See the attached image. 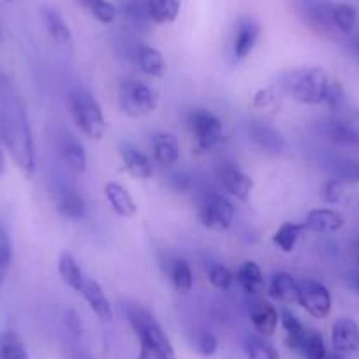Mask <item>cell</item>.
<instances>
[{"label": "cell", "instance_id": "5b68a950", "mask_svg": "<svg viewBox=\"0 0 359 359\" xmlns=\"http://www.w3.org/2000/svg\"><path fill=\"white\" fill-rule=\"evenodd\" d=\"M118 104L126 115L141 118L157 109L158 94L157 90L140 79H123L118 85Z\"/></svg>", "mask_w": 359, "mask_h": 359}, {"label": "cell", "instance_id": "3957f363", "mask_svg": "<svg viewBox=\"0 0 359 359\" xmlns=\"http://www.w3.org/2000/svg\"><path fill=\"white\" fill-rule=\"evenodd\" d=\"M123 313L140 340V359H176L171 340L150 310L137 303H126Z\"/></svg>", "mask_w": 359, "mask_h": 359}, {"label": "cell", "instance_id": "9a60e30c", "mask_svg": "<svg viewBox=\"0 0 359 359\" xmlns=\"http://www.w3.org/2000/svg\"><path fill=\"white\" fill-rule=\"evenodd\" d=\"M248 316H250L252 324H254L255 331L261 337H271L277 331L278 326V317L277 309L268 302H254L248 306Z\"/></svg>", "mask_w": 359, "mask_h": 359}, {"label": "cell", "instance_id": "681fc988", "mask_svg": "<svg viewBox=\"0 0 359 359\" xmlns=\"http://www.w3.org/2000/svg\"><path fill=\"white\" fill-rule=\"evenodd\" d=\"M0 41H2V27H0Z\"/></svg>", "mask_w": 359, "mask_h": 359}, {"label": "cell", "instance_id": "484cf974", "mask_svg": "<svg viewBox=\"0 0 359 359\" xmlns=\"http://www.w3.org/2000/svg\"><path fill=\"white\" fill-rule=\"evenodd\" d=\"M41 18H43L44 27H46L48 34L51 39L58 44H67L71 41V30H69L67 23L64 22L60 13L53 8H43L41 9Z\"/></svg>", "mask_w": 359, "mask_h": 359}, {"label": "cell", "instance_id": "6da1fadb", "mask_svg": "<svg viewBox=\"0 0 359 359\" xmlns=\"http://www.w3.org/2000/svg\"><path fill=\"white\" fill-rule=\"evenodd\" d=\"M0 141L27 176L36 171V143L25 104L6 72L0 71Z\"/></svg>", "mask_w": 359, "mask_h": 359}, {"label": "cell", "instance_id": "52a82bcc", "mask_svg": "<svg viewBox=\"0 0 359 359\" xmlns=\"http://www.w3.org/2000/svg\"><path fill=\"white\" fill-rule=\"evenodd\" d=\"M189 129L199 151H210L222 141L224 126L217 115L208 109H194L189 115Z\"/></svg>", "mask_w": 359, "mask_h": 359}, {"label": "cell", "instance_id": "f546056e", "mask_svg": "<svg viewBox=\"0 0 359 359\" xmlns=\"http://www.w3.org/2000/svg\"><path fill=\"white\" fill-rule=\"evenodd\" d=\"M169 278H171L172 287L178 292L185 294L192 289L194 285V275H192L191 264L185 259L178 257L171 262L169 266Z\"/></svg>", "mask_w": 359, "mask_h": 359}, {"label": "cell", "instance_id": "83f0119b", "mask_svg": "<svg viewBox=\"0 0 359 359\" xmlns=\"http://www.w3.org/2000/svg\"><path fill=\"white\" fill-rule=\"evenodd\" d=\"M280 323L285 331V345H287L291 351L298 352L299 345H302L303 338H305L306 334V327L303 326L302 320L287 309L280 312Z\"/></svg>", "mask_w": 359, "mask_h": 359}, {"label": "cell", "instance_id": "ba28073f", "mask_svg": "<svg viewBox=\"0 0 359 359\" xmlns=\"http://www.w3.org/2000/svg\"><path fill=\"white\" fill-rule=\"evenodd\" d=\"M234 206L227 198L220 194H208L199 203L198 215L199 220L205 227L215 231V233H224L233 226L234 220Z\"/></svg>", "mask_w": 359, "mask_h": 359}, {"label": "cell", "instance_id": "f907efd6", "mask_svg": "<svg viewBox=\"0 0 359 359\" xmlns=\"http://www.w3.org/2000/svg\"><path fill=\"white\" fill-rule=\"evenodd\" d=\"M358 53H359V41H358Z\"/></svg>", "mask_w": 359, "mask_h": 359}, {"label": "cell", "instance_id": "9c48e42d", "mask_svg": "<svg viewBox=\"0 0 359 359\" xmlns=\"http://www.w3.org/2000/svg\"><path fill=\"white\" fill-rule=\"evenodd\" d=\"M298 303L312 317L324 319L330 316L333 299L326 285L320 284L316 278H305L298 282Z\"/></svg>", "mask_w": 359, "mask_h": 359}, {"label": "cell", "instance_id": "bcb514c9", "mask_svg": "<svg viewBox=\"0 0 359 359\" xmlns=\"http://www.w3.org/2000/svg\"><path fill=\"white\" fill-rule=\"evenodd\" d=\"M6 171V157H4V151H2V148H0V176L4 175Z\"/></svg>", "mask_w": 359, "mask_h": 359}, {"label": "cell", "instance_id": "836d02e7", "mask_svg": "<svg viewBox=\"0 0 359 359\" xmlns=\"http://www.w3.org/2000/svg\"><path fill=\"white\" fill-rule=\"evenodd\" d=\"M245 351L248 359H280L275 345L269 344L266 337H248L245 341Z\"/></svg>", "mask_w": 359, "mask_h": 359}, {"label": "cell", "instance_id": "8d00e7d4", "mask_svg": "<svg viewBox=\"0 0 359 359\" xmlns=\"http://www.w3.org/2000/svg\"><path fill=\"white\" fill-rule=\"evenodd\" d=\"M334 178L341 184H359V161L358 158H338L333 165Z\"/></svg>", "mask_w": 359, "mask_h": 359}, {"label": "cell", "instance_id": "4316f807", "mask_svg": "<svg viewBox=\"0 0 359 359\" xmlns=\"http://www.w3.org/2000/svg\"><path fill=\"white\" fill-rule=\"evenodd\" d=\"M118 13H122L127 25L134 30H144L148 23H151L148 18L147 0H122V8Z\"/></svg>", "mask_w": 359, "mask_h": 359}, {"label": "cell", "instance_id": "ee69618b", "mask_svg": "<svg viewBox=\"0 0 359 359\" xmlns=\"http://www.w3.org/2000/svg\"><path fill=\"white\" fill-rule=\"evenodd\" d=\"M171 187L175 189L176 192H185L189 189V185H191V180H189L187 175H184V172H176V175L171 176Z\"/></svg>", "mask_w": 359, "mask_h": 359}, {"label": "cell", "instance_id": "8fae6325", "mask_svg": "<svg viewBox=\"0 0 359 359\" xmlns=\"http://www.w3.org/2000/svg\"><path fill=\"white\" fill-rule=\"evenodd\" d=\"M248 136L261 150L268 151V154L278 155L287 148L282 134L273 126H269L268 122H262V120H252L248 123Z\"/></svg>", "mask_w": 359, "mask_h": 359}, {"label": "cell", "instance_id": "d590c367", "mask_svg": "<svg viewBox=\"0 0 359 359\" xmlns=\"http://www.w3.org/2000/svg\"><path fill=\"white\" fill-rule=\"evenodd\" d=\"M13 264V243L6 227L0 224V289L4 287Z\"/></svg>", "mask_w": 359, "mask_h": 359}, {"label": "cell", "instance_id": "f1b7e54d", "mask_svg": "<svg viewBox=\"0 0 359 359\" xmlns=\"http://www.w3.org/2000/svg\"><path fill=\"white\" fill-rule=\"evenodd\" d=\"M305 226L303 224H296V222H284L273 234V243L275 247L280 248L282 252L285 254H291L292 250L296 248V243L302 238V234L305 233Z\"/></svg>", "mask_w": 359, "mask_h": 359}, {"label": "cell", "instance_id": "d4e9b609", "mask_svg": "<svg viewBox=\"0 0 359 359\" xmlns=\"http://www.w3.org/2000/svg\"><path fill=\"white\" fill-rule=\"evenodd\" d=\"M148 18L157 25H168L178 18L180 0H147Z\"/></svg>", "mask_w": 359, "mask_h": 359}, {"label": "cell", "instance_id": "b9f144b4", "mask_svg": "<svg viewBox=\"0 0 359 359\" xmlns=\"http://www.w3.org/2000/svg\"><path fill=\"white\" fill-rule=\"evenodd\" d=\"M219 348V338L212 333H203L198 338V351L203 355H213Z\"/></svg>", "mask_w": 359, "mask_h": 359}, {"label": "cell", "instance_id": "d6986e66", "mask_svg": "<svg viewBox=\"0 0 359 359\" xmlns=\"http://www.w3.org/2000/svg\"><path fill=\"white\" fill-rule=\"evenodd\" d=\"M234 278H236L240 287L245 291V294L248 296H257L266 289L264 275H262L261 266L255 261H245L243 264L238 268Z\"/></svg>", "mask_w": 359, "mask_h": 359}, {"label": "cell", "instance_id": "ab89813d", "mask_svg": "<svg viewBox=\"0 0 359 359\" xmlns=\"http://www.w3.org/2000/svg\"><path fill=\"white\" fill-rule=\"evenodd\" d=\"M277 95H278L277 86H266V88H261L255 92L252 106H254V108H261V109L268 108V106H271L275 101H277Z\"/></svg>", "mask_w": 359, "mask_h": 359}, {"label": "cell", "instance_id": "4fadbf2b", "mask_svg": "<svg viewBox=\"0 0 359 359\" xmlns=\"http://www.w3.org/2000/svg\"><path fill=\"white\" fill-rule=\"evenodd\" d=\"M345 219L340 212L331 208H317L312 212L306 213L305 217V226L306 231L316 234H331L337 233L344 227Z\"/></svg>", "mask_w": 359, "mask_h": 359}, {"label": "cell", "instance_id": "74e56055", "mask_svg": "<svg viewBox=\"0 0 359 359\" xmlns=\"http://www.w3.org/2000/svg\"><path fill=\"white\" fill-rule=\"evenodd\" d=\"M333 25L334 29L340 30L341 34H348L354 30L355 20H358V15H355V9L348 4H337L333 6Z\"/></svg>", "mask_w": 359, "mask_h": 359}, {"label": "cell", "instance_id": "816d5d0a", "mask_svg": "<svg viewBox=\"0 0 359 359\" xmlns=\"http://www.w3.org/2000/svg\"><path fill=\"white\" fill-rule=\"evenodd\" d=\"M8 2H13V0H8Z\"/></svg>", "mask_w": 359, "mask_h": 359}, {"label": "cell", "instance_id": "44dd1931", "mask_svg": "<svg viewBox=\"0 0 359 359\" xmlns=\"http://www.w3.org/2000/svg\"><path fill=\"white\" fill-rule=\"evenodd\" d=\"M120 155H122L123 168H126V171L129 172L133 178H151V175H154V164H151V161L143 154V151L136 150V148L133 147H122Z\"/></svg>", "mask_w": 359, "mask_h": 359}, {"label": "cell", "instance_id": "4dcf8cb0", "mask_svg": "<svg viewBox=\"0 0 359 359\" xmlns=\"http://www.w3.org/2000/svg\"><path fill=\"white\" fill-rule=\"evenodd\" d=\"M58 212L71 220H81L86 217V201L81 198V194L74 191H67L60 196L57 203Z\"/></svg>", "mask_w": 359, "mask_h": 359}, {"label": "cell", "instance_id": "cb8c5ba5", "mask_svg": "<svg viewBox=\"0 0 359 359\" xmlns=\"http://www.w3.org/2000/svg\"><path fill=\"white\" fill-rule=\"evenodd\" d=\"M58 273H60L62 282L79 294L83 282H85V275H83L78 261H76L71 252H62L60 257H58Z\"/></svg>", "mask_w": 359, "mask_h": 359}, {"label": "cell", "instance_id": "d6a6232c", "mask_svg": "<svg viewBox=\"0 0 359 359\" xmlns=\"http://www.w3.org/2000/svg\"><path fill=\"white\" fill-rule=\"evenodd\" d=\"M298 352L302 354L303 359H326L327 351L323 334L316 330H306V334L303 338L302 345H299Z\"/></svg>", "mask_w": 359, "mask_h": 359}, {"label": "cell", "instance_id": "e575fe53", "mask_svg": "<svg viewBox=\"0 0 359 359\" xmlns=\"http://www.w3.org/2000/svg\"><path fill=\"white\" fill-rule=\"evenodd\" d=\"M83 6L90 11V15L94 16L95 20H99L104 25H109L116 20L118 16V9L116 6H113L108 0H79Z\"/></svg>", "mask_w": 359, "mask_h": 359}, {"label": "cell", "instance_id": "60d3db41", "mask_svg": "<svg viewBox=\"0 0 359 359\" xmlns=\"http://www.w3.org/2000/svg\"><path fill=\"white\" fill-rule=\"evenodd\" d=\"M341 196H344V184L337 178L330 180L324 187V201L327 205H337V203H340Z\"/></svg>", "mask_w": 359, "mask_h": 359}, {"label": "cell", "instance_id": "7402d4cb", "mask_svg": "<svg viewBox=\"0 0 359 359\" xmlns=\"http://www.w3.org/2000/svg\"><path fill=\"white\" fill-rule=\"evenodd\" d=\"M60 155L65 165L74 172H83L86 169V165H88V157H86L85 147L76 137L69 136V134L62 137Z\"/></svg>", "mask_w": 359, "mask_h": 359}, {"label": "cell", "instance_id": "7bdbcfd3", "mask_svg": "<svg viewBox=\"0 0 359 359\" xmlns=\"http://www.w3.org/2000/svg\"><path fill=\"white\" fill-rule=\"evenodd\" d=\"M65 326L71 331L74 337H79L81 334V320H79V316L74 312V310H67L65 312Z\"/></svg>", "mask_w": 359, "mask_h": 359}, {"label": "cell", "instance_id": "f35d334b", "mask_svg": "<svg viewBox=\"0 0 359 359\" xmlns=\"http://www.w3.org/2000/svg\"><path fill=\"white\" fill-rule=\"evenodd\" d=\"M208 280L219 291H229L234 282V275L224 264H213L208 269Z\"/></svg>", "mask_w": 359, "mask_h": 359}, {"label": "cell", "instance_id": "1f68e13d", "mask_svg": "<svg viewBox=\"0 0 359 359\" xmlns=\"http://www.w3.org/2000/svg\"><path fill=\"white\" fill-rule=\"evenodd\" d=\"M0 359H30L25 344L15 331L0 333Z\"/></svg>", "mask_w": 359, "mask_h": 359}, {"label": "cell", "instance_id": "7dc6e473", "mask_svg": "<svg viewBox=\"0 0 359 359\" xmlns=\"http://www.w3.org/2000/svg\"><path fill=\"white\" fill-rule=\"evenodd\" d=\"M326 359H344V358H341V355H340V354H338V352H334V354L327 355V358H326Z\"/></svg>", "mask_w": 359, "mask_h": 359}, {"label": "cell", "instance_id": "ffe728a7", "mask_svg": "<svg viewBox=\"0 0 359 359\" xmlns=\"http://www.w3.org/2000/svg\"><path fill=\"white\" fill-rule=\"evenodd\" d=\"M259 39V25L252 18H241L234 39V58L245 60L254 51Z\"/></svg>", "mask_w": 359, "mask_h": 359}, {"label": "cell", "instance_id": "f6af8a7d", "mask_svg": "<svg viewBox=\"0 0 359 359\" xmlns=\"http://www.w3.org/2000/svg\"><path fill=\"white\" fill-rule=\"evenodd\" d=\"M348 284H351L352 291H355L359 294V269H355V271H352L348 275Z\"/></svg>", "mask_w": 359, "mask_h": 359}, {"label": "cell", "instance_id": "ac0fdd59", "mask_svg": "<svg viewBox=\"0 0 359 359\" xmlns=\"http://www.w3.org/2000/svg\"><path fill=\"white\" fill-rule=\"evenodd\" d=\"M104 196L113 212L122 217V219H133L137 213L136 201L123 185L116 184V182H109V184L104 185Z\"/></svg>", "mask_w": 359, "mask_h": 359}, {"label": "cell", "instance_id": "2e32d148", "mask_svg": "<svg viewBox=\"0 0 359 359\" xmlns=\"http://www.w3.org/2000/svg\"><path fill=\"white\" fill-rule=\"evenodd\" d=\"M79 294L85 298V302L88 303L90 310L95 313V317H99L104 323L111 320V305H109V299L106 298L104 289L101 287V284L97 280L85 277V282H83V287L79 291Z\"/></svg>", "mask_w": 359, "mask_h": 359}, {"label": "cell", "instance_id": "603a6c76", "mask_svg": "<svg viewBox=\"0 0 359 359\" xmlns=\"http://www.w3.org/2000/svg\"><path fill=\"white\" fill-rule=\"evenodd\" d=\"M269 296L284 303H298V280L285 271H278L269 282Z\"/></svg>", "mask_w": 359, "mask_h": 359}, {"label": "cell", "instance_id": "277c9868", "mask_svg": "<svg viewBox=\"0 0 359 359\" xmlns=\"http://www.w3.org/2000/svg\"><path fill=\"white\" fill-rule=\"evenodd\" d=\"M69 109H71L74 123L86 137L102 140L108 123H106L101 104L90 90H86L85 86H74L69 92Z\"/></svg>", "mask_w": 359, "mask_h": 359}, {"label": "cell", "instance_id": "8992f818", "mask_svg": "<svg viewBox=\"0 0 359 359\" xmlns=\"http://www.w3.org/2000/svg\"><path fill=\"white\" fill-rule=\"evenodd\" d=\"M324 133L334 143L359 147V109L351 108L347 102L333 108L324 123Z\"/></svg>", "mask_w": 359, "mask_h": 359}, {"label": "cell", "instance_id": "5bb4252c", "mask_svg": "<svg viewBox=\"0 0 359 359\" xmlns=\"http://www.w3.org/2000/svg\"><path fill=\"white\" fill-rule=\"evenodd\" d=\"M151 154L162 168H172L180 161V141L171 133H157L151 137Z\"/></svg>", "mask_w": 359, "mask_h": 359}, {"label": "cell", "instance_id": "7a4b0ae2", "mask_svg": "<svg viewBox=\"0 0 359 359\" xmlns=\"http://www.w3.org/2000/svg\"><path fill=\"white\" fill-rule=\"evenodd\" d=\"M280 88L302 104H326L333 109L345 102L344 86L323 67L294 69L284 76Z\"/></svg>", "mask_w": 359, "mask_h": 359}, {"label": "cell", "instance_id": "e0dca14e", "mask_svg": "<svg viewBox=\"0 0 359 359\" xmlns=\"http://www.w3.org/2000/svg\"><path fill=\"white\" fill-rule=\"evenodd\" d=\"M219 178L220 182H222L224 189L236 199L247 201V199L250 198V192L252 189H254V182H252L250 176H248L247 172L241 171V169L234 168V165H226V168L220 169Z\"/></svg>", "mask_w": 359, "mask_h": 359}, {"label": "cell", "instance_id": "30bf717a", "mask_svg": "<svg viewBox=\"0 0 359 359\" xmlns=\"http://www.w3.org/2000/svg\"><path fill=\"white\" fill-rule=\"evenodd\" d=\"M126 57L137 64L141 72L151 78H161L165 71V60L161 51L154 46L140 43V41H130L126 46Z\"/></svg>", "mask_w": 359, "mask_h": 359}, {"label": "cell", "instance_id": "c3c4849f", "mask_svg": "<svg viewBox=\"0 0 359 359\" xmlns=\"http://www.w3.org/2000/svg\"><path fill=\"white\" fill-rule=\"evenodd\" d=\"M74 359H92V358H90V355H86V354H78Z\"/></svg>", "mask_w": 359, "mask_h": 359}, {"label": "cell", "instance_id": "7c38bea8", "mask_svg": "<svg viewBox=\"0 0 359 359\" xmlns=\"http://www.w3.org/2000/svg\"><path fill=\"white\" fill-rule=\"evenodd\" d=\"M331 345L338 354L359 351V324L351 317H341L331 330Z\"/></svg>", "mask_w": 359, "mask_h": 359}]
</instances>
